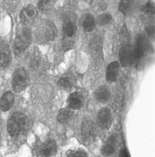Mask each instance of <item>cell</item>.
<instances>
[{
	"instance_id": "6da1fadb",
	"label": "cell",
	"mask_w": 155,
	"mask_h": 157,
	"mask_svg": "<svg viewBox=\"0 0 155 157\" xmlns=\"http://www.w3.org/2000/svg\"><path fill=\"white\" fill-rule=\"evenodd\" d=\"M29 121L27 117L23 113L16 112L9 119L7 123V129L11 137H18L24 134L28 129Z\"/></svg>"
},
{
	"instance_id": "7a4b0ae2",
	"label": "cell",
	"mask_w": 155,
	"mask_h": 157,
	"mask_svg": "<svg viewBox=\"0 0 155 157\" xmlns=\"http://www.w3.org/2000/svg\"><path fill=\"white\" fill-rule=\"evenodd\" d=\"M150 43L144 35H138L136 38L135 46L133 47V64L139 65L140 62L151 52Z\"/></svg>"
},
{
	"instance_id": "3957f363",
	"label": "cell",
	"mask_w": 155,
	"mask_h": 157,
	"mask_svg": "<svg viewBox=\"0 0 155 157\" xmlns=\"http://www.w3.org/2000/svg\"><path fill=\"white\" fill-rule=\"evenodd\" d=\"M32 42V33L27 28L22 29L17 34L14 45V50L16 55H19L26 51Z\"/></svg>"
},
{
	"instance_id": "277c9868",
	"label": "cell",
	"mask_w": 155,
	"mask_h": 157,
	"mask_svg": "<svg viewBox=\"0 0 155 157\" xmlns=\"http://www.w3.org/2000/svg\"><path fill=\"white\" fill-rule=\"evenodd\" d=\"M29 84V77L26 70L20 67L16 70L12 77V87L16 93L23 91Z\"/></svg>"
},
{
	"instance_id": "5b68a950",
	"label": "cell",
	"mask_w": 155,
	"mask_h": 157,
	"mask_svg": "<svg viewBox=\"0 0 155 157\" xmlns=\"http://www.w3.org/2000/svg\"><path fill=\"white\" fill-rule=\"evenodd\" d=\"M97 135V128L94 121L88 118L84 119L81 126V136L84 142L86 144L93 143Z\"/></svg>"
},
{
	"instance_id": "8992f818",
	"label": "cell",
	"mask_w": 155,
	"mask_h": 157,
	"mask_svg": "<svg viewBox=\"0 0 155 157\" xmlns=\"http://www.w3.org/2000/svg\"><path fill=\"white\" fill-rule=\"evenodd\" d=\"M37 9L32 4H29L24 7L20 13L21 21L24 25H29L33 23L37 19Z\"/></svg>"
},
{
	"instance_id": "52a82bcc",
	"label": "cell",
	"mask_w": 155,
	"mask_h": 157,
	"mask_svg": "<svg viewBox=\"0 0 155 157\" xmlns=\"http://www.w3.org/2000/svg\"><path fill=\"white\" fill-rule=\"evenodd\" d=\"M119 58L120 63L123 67H127L133 65V47L129 44L123 45L120 48Z\"/></svg>"
},
{
	"instance_id": "ba28073f",
	"label": "cell",
	"mask_w": 155,
	"mask_h": 157,
	"mask_svg": "<svg viewBox=\"0 0 155 157\" xmlns=\"http://www.w3.org/2000/svg\"><path fill=\"white\" fill-rule=\"evenodd\" d=\"M98 126L102 129L108 130L112 124V116L110 109L108 108H102L97 114Z\"/></svg>"
},
{
	"instance_id": "9c48e42d",
	"label": "cell",
	"mask_w": 155,
	"mask_h": 157,
	"mask_svg": "<svg viewBox=\"0 0 155 157\" xmlns=\"http://www.w3.org/2000/svg\"><path fill=\"white\" fill-rule=\"evenodd\" d=\"M57 35V29L55 25L47 21L41 26V40L44 42L52 41Z\"/></svg>"
},
{
	"instance_id": "30bf717a",
	"label": "cell",
	"mask_w": 155,
	"mask_h": 157,
	"mask_svg": "<svg viewBox=\"0 0 155 157\" xmlns=\"http://www.w3.org/2000/svg\"><path fill=\"white\" fill-rule=\"evenodd\" d=\"M58 146L55 140H49L44 142L39 148V154L43 157H52L57 154Z\"/></svg>"
},
{
	"instance_id": "8fae6325",
	"label": "cell",
	"mask_w": 155,
	"mask_h": 157,
	"mask_svg": "<svg viewBox=\"0 0 155 157\" xmlns=\"http://www.w3.org/2000/svg\"><path fill=\"white\" fill-rule=\"evenodd\" d=\"M67 103L69 108L73 110H78L84 106V98L81 93L76 91L69 96Z\"/></svg>"
},
{
	"instance_id": "7c38bea8",
	"label": "cell",
	"mask_w": 155,
	"mask_h": 157,
	"mask_svg": "<svg viewBox=\"0 0 155 157\" xmlns=\"http://www.w3.org/2000/svg\"><path fill=\"white\" fill-rule=\"evenodd\" d=\"M11 51L9 45L4 44L0 45V67L2 68L7 67L11 62Z\"/></svg>"
},
{
	"instance_id": "4fadbf2b",
	"label": "cell",
	"mask_w": 155,
	"mask_h": 157,
	"mask_svg": "<svg viewBox=\"0 0 155 157\" xmlns=\"http://www.w3.org/2000/svg\"><path fill=\"white\" fill-rule=\"evenodd\" d=\"M119 63L117 61H113L110 63L106 71V80L109 83L116 82L119 76Z\"/></svg>"
},
{
	"instance_id": "5bb4252c",
	"label": "cell",
	"mask_w": 155,
	"mask_h": 157,
	"mask_svg": "<svg viewBox=\"0 0 155 157\" xmlns=\"http://www.w3.org/2000/svg\"><path fill=\"white\" fill-rule=\"evenodd\" d=\"M117 144V136L112 135L107 140L101 149V153L104 156H110L114 154Z\"/></svg>"
},
{
	"instance_id": "9a60e30c",
	"label": "cell",
	"mask_w": 155,
	"mask_h": 157,
	"mask_svg": "<svg viewBox=\"0 0 155 157\" xmlns=\"http://www.w3.org/2000/svg\"><path fill=\"white\" fill-rule=\"evenodd\" d=\"M77 32V25L75 21L69 17H67L64 21L63 32L66 38H71L75 36Z\"/></svg>"
},
{
	"instance_id": "2e32d148",
	"label": "cell",
	"mask_w": 155,
	"mask_h": 157,
	"mask_svg": "<svg viewBox=\"0 0 155 157\" xmlns=\"http://www.w3.org/2000/svg\"><path fill=\"white\" fill-rule=\"evenodd\" d=\"M14 96L11 91L5 92L0 99V109L1 111H8L13 106Z\"/></svg>"
},
{
	"instance_id": "e0dca14e",
	"label": "cell",
	"mask_w": 155,
	"mask_h": 157,
	"mask_svg": "<svg viewBox=\"0 0 155 157\" xmlns=\"http://www.w3.org/2000/svg\"><path fill=\"white\" fill-rule=\"evenodd\" d=\"M94 98L99 103H106L110 98V93L105 86H100L95 90Z\"/></svg>"
},
{
	"instance_id": "ac0fdd59",
	"label": "cell",
	"mask_w": 155,
	"mask_h": 157,
	"mask_svg": "<svg viewBox=\"0 0 155 157\" xmlns=\"http://www.w3.org/2000/svg\"><path fill=\"white\" fill-rule=\"evenodd\" d=\"M76 78L72 73H66L58 80V85L63 88H70L76 83Z\"/></svg>"
},
{
	"instance_id": "d6986e66",
	"label": "cell",
	"mask_w": 155,
	"mask_h": 157,
	"mask_svg": "<svg viewBox=\"0 0 155 157\" xmlns=\"http://www.w3.org/2000/svg\"><path fill=\"white\" fill-rule=\"evenodd\" d=\"M74 111L70 108H62L58 112L57 120L59 123H67L74 116Z\"/></svg>"
},
{
	"instance_id": "ffe728a7",
	"label": "cell",
	"mask_w": 155,
	"mask_h": 157,
	"mask_svg": "<svg viewBox=\"0 0 155 157\" xmlns=\"http://www.w3.org/2000/svg\"><path fill=\"white\" fill-rule=\"evenodd\" d=\"M90 49L93 56L99 58L102 52V42L100 38L96 36L92 39L90 42Z\"/></svg>"
},
{
	"instance_id": "44dd1931",
	"label": "cell",
	"mask_w": 155,
	"mask_h": 157,
	"mask_svg": "<svg viewBox=\"0 0 155 157\" xmlns=\"http://www.w3.org/2000/svg\"><path fill=\"white\" fill-rule=\"evenodd\" d=\"M95 25L96 23L94 17L90 14L87 15L82 22V27L84 30L86 32H92L94 30Z\"/></svg>"
},
{
	"instance_id": "7402d4cb",
	"label": "cell",
	"mask_w": 155,
	"mask_h": 157,
	"mask_svg": "<svg viewBox=\"0 0 155 157\" xmlns=\"http://www.w3.org/2000/svg\"><path fill=\"white\" fill-rule=\"evenodd\" d=\"M133 0H121L119 4L118 9L124 15H127L131 10Z\"/></svg>"
},
{
	"instance_id": "603a6c76",
	"label": "cell",
	"mask_w": 155,
	"mask_h": 157,
	"mask_svg": "<svg viewBox=\"0 0 155 157\" xmlns=\"http://www.w3.org/2000/svg\"><path fill=\"white\" fill-rule=\"evenodd\" d=\"M55 2V0H39V8L44 11L49 10L54 6Z\"/></svg>"
},
{
	"instance_id": "cb8c5ba5",
	"label": "cell",
	"mask_w": 155,
	"mask_h": 157,
	"mask_svg": "<svg viewBox=\"0 0 155 157\" xmlns=\"http://www.w3.org/2000/svg\"><path fill=\"white\" fill-rule=\"evenodd\" d=\"M112 20V17L109 13H102L98 16L97 23L99 25H105L109 24Z\"/></svg>"
},
{
	"instance_id": "d4e9b609",
	"label": "cell",
	"mask_w": 155,
	"mask_h": 157,
	"mask_svg": "<svg viewBox=\"0 0 155 157\" xmlns=\"http://www.w3.org/2000/svg\"><path fill=\"white\" fill-rule=\"evenodd\" d=\"M142 10L148 15H154L155 14V4L153 2H148L143 7Z\"/></svg>"
},
{
	"instance_id": "484cf974",
	"label": "cell",
	"mask_w": 155,
	"mask_h": 157,
	"mask_svg": "<svg viewBox=\"0 0 155 157\" xmlns=\"http://www.w3.org/2000/svg\"><path fill=\"white\" fill-rule=\"evenodd\" d=\"M41 62V56L39 54H33L30 58V65L34 68H37L39 66Z\"/></svg>"
},
{
	"instance_id": "4316f807",
	"label": "cell",
	"mask_w": 155,
	"mask_h": 157,
	"mask_svg": "<svg viewBox=\"0 0 155 157\" xmlns=\"http://www.w3.org/2000/svg\"><path fill=\"white\" fill-rule=\"evenodd\" d=\"M67 156L70 157H86L88 156L87 153L84 151H72L67 152Z\"/></svg>"
},
{
	"instance_id": "83f0119b",
	"label": "cell",
	"mask_w": 155,
	"mask_h": 157,
	"mask_svg": "<svg viewBox=\"0 0 155 157\" xmlns=\"http://www.w3.org/2000/svg\"><path fill=\"white\" fill-rule=\"evenodd\" d=\"M146 32H147V35L150 36H154V34H155V28H154V27L152 26V25L148 26L146 28Z\"/></svg>"
},
{
	"instance_id": "f1b7e54d",
	"label": "cell",
	"mask_w": 155,
	"mask_h": 157,
	"mask_svg": "<svg viewBox=\"0 0 155 157\" xmlns=\"http://www.w3.org/2000/svg\"><path fill=\"white\" fill-rule=\"evenodd\" d=\"M119 156L122 157H130V155H129V153L128 152L127 150L124 148V149H121L120 151V152H119Z\"/></svg>"
},
{
	"instance_id": "f546056e",
	"label": "cell",
	"mask_w": 155,
	"mask_h": 157,
	"mask_svg": "<svg viewBox=\"0 0 155 157\" xmlns=\"http://www.w3.org/2000/svg\"><path fill=\"white\" fill-rule=\"evenodd\" d=\"M85 1L87 2H92L93 0H85Z\"/></svg>"
}]
</instances>
